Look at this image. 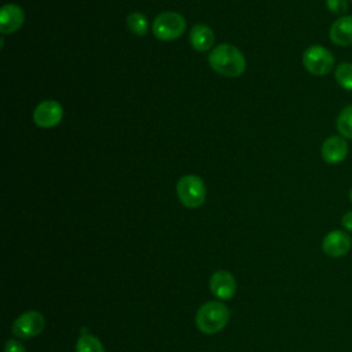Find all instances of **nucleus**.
I'll list each match as a JSON object with an SVG mask.
<instances>
[{
  "instance_id": "nucleus-1",
  "label": "nucleus",
  "mask_w": 352,
  "mask_h": 352,
  "mask_svg": "<svg viewBox=\"0 0 352 352\" xmlns=\"http://www.w3.org/2000/svg\"><path fill=\"white\" fill-rule=\"evenodd\" d=\"M208 60L214 72L226 77H238L246 67L245 56L231 44H220L214 47L210 51Z\"/></svg>"
},
{
  "instance_id": "nucleus-2",
  "label": "nucleus",
  "mask_w": 352,
  "mask_h": 352,
  "mask_svg": "<svg viewBox=\"0 0 352 352\" xmlns=\"http://www.w3.org/2000/svg\"><path fill=\"white\" fill-rule=\"evenodd\" d=\"M230 311L220 301H208L197 311L195 324L204 334H214L228 323Z\"/></svg>"
},
{
  "instance_id": "nucleus-3",
  "label": "nucleus",
  "mask_w": 352,
  "mask_h": 352,
  "mask_svg": "<svg viewBox=\"0 0 352 352\" xmlns=\"http://www.w3.org/2000/svg\"><path fill=\"white\" fill-rule=\"evenodd\" d=\"M176 192L180 202L186 208H198L206 198V187L204 180L197 175H186L176 184Z\"/></svg>"
},
{
  "instance_id": "nucleus-4",
  "label": "nucleus",
  "mask_w": 352,
  "mask_h": 352,
  "mask_svg": "<svg viewBox=\"0 0 352 352\" xmlns=\"http://www.w3.org/2000/svg\"><path fill=\"white\" fill-rule=\"evenodd\" d=\"M186 30V19L179 12H161L153 22V33L158 40L170 41L180 37Z\"/></svg>"
},
{
  "instance_id": "nucleus-5",
  "label": "nucleus",
  "mask_w": 352,
  "mask_h": 352,
  "mask_svg": "<svg viewBox=\"0 0 352 352\" xmlns=\"http://www.w3.org/2000/svg\"><path fill=\"white\" fill-rule=\"evenodd\" d=\"M302 65L314 76H326L334 67V56L323 45H311L302 54Z\"/></svg>"
},
{
  "instance_id": "nucleus-6",
  "label": "nucleus",
  "mask_w": 352,
  "mask_h": 352,
  "mask_svg": "<svg viewBox=\"0 0 352 352\" xmlns=\"http://www.w3.org/2000/svg\"><path fill=\"white\" fill-rule=\"evenodd\" d=\"M44 324L45 319L38 311H28L15 319L11 331L18 338H33L43 331Z\"/></svg>"
},
{
  "instance_id": "nucleus-7",
  "label": "nucleus",
  "mask_w": 352,
  "mask_h": 352,
  "mask_svg": "<svg viewBox=\"0 0 352 352\" xmlns=\"http://www.w3.org/2000/svg\"><path fill=\"white\" fill-rule=\"evenodd\" d=\"M63 109L56 100H43L33 111V121L40 128H52L60 122Z\"/></svg>"
},
{
  "instance_id": "nucleus-8",
  "label": "nucleus",
  "mask_w": 352,
  "mask_h": 352,
  "mask_svg": "<svg viewBox=\"0 0 352 352\" xmlns=\"http://www.w3.org/2000/svg\"><path fill=\"white\" fill-rule=\"evenodd\" d=\"M352 246L349 235L341 230H333L324 235L322 241V250L330 257L345 256Z\"/></svg>"
},
{
  "instance_id": "nucleus-9",
  "label": "nucleus",
  "mask_w": 352,
  "mask_h": 352,
  "mask_svg": "<svg viewBox=\"0 0 352 352\" xmlns=\"http://www.w3.org/2000/svg\"><path fill=\"white\" fill-rule=\"evenodd\" d=\"M209 287L213 296L220 300H230L236 290V283L231 272L226 270L216 271L209 280Z\"/></svg>"
},
{
  "instance_id": "nucleus-10",
  "label": "nucleus",
  "mask_w": 352,
  "mask_h": 352,
  "mask_svg": "<svg viewBox=\"0 0 352 352\" xmlns=\"http://www.w3.org/2000/svg\"><path fill=\"white\" fill-rule=\"evenodd\" d=\"M320 154L327 164H340L348 155V143L342 136H330L322 143Z\"/></svg>"
},
{
  "instance_id": "nucleus-11",
  "label": "nucleus",
  "mask_w": 352,
  "mask_h": 352,
  "mask_svg": "<svg viewBox=\"0 0 352 352\" xmlns=\"http://www.w3.org/2000/svg\"><path fill=\"white\" fill-rule=\"evenodd\" d=\"M329 36L336 45H352V15H344L336 19L330 26Z\"/></svg>"
},
{
  "instance_id": "nucleus-12",
  "label": "nucleus",
  "mask_w": 352,
  "mask_h": 352,
  "mask_svg": "<svg viewBox=\"0 0 352 352\" xmlns=\"http://www.w3.org/2000/svg\"><path fill=\"white\" fill-rule=\"evenodd\" d=\"M23 11L16 4H6L0 11V30L1 33H12L23 23Z\"/></svg>"
},
{
  "instance_id": "nucleus-13",
  "label": "nucleus",
  "mask_w": 352,
  "mask_h": 352,
  "mask_svg": "<svg viewBox=\"0 0 352 352\" xmlns=\"http://www.w3.org/2000/svg\"><path fill=\"white\" fill-rule=\"evenodd\" d=\"M214 41V34L212 32V29L206 25H195L191 30H190V43L192 45L194 50L197 51H206L212 47Z\"/></svg>"
},
{
  "instance_id": "nucleus-14",
  "label": "nucleus",
  "mask_w": 352,
  "mask_h": 352,
  "mask_svg": "<svg viewBox=\"0 0 352 352\" xmlns=\"http://www.w3.org/2000/svg\"><path fill=\"white\" fill-rule=\"evenodd\" d=\"M337 131L342 138L352 139V104L344 107L336 121Z\"/></svg>"
},
{
  "instance_id": "nucleus-15",
  "label": "nucleus",
  "mask_w": 352,
  "mask_h": 352,
  "mask_svg": "<svg viewBox=\"0 0 352 352\" xmlns=\"http://www.w3.org/2000/svg\"><path fill=\"white\" fill-rule=\"evenodd\" d=\"M336 81L341 88L345 91H352V63L351 62H342L337 65L334 70Z\"/></svg>"
},
{
  "instance_id": "nucleus-16",
  "label": "nucleus",
  "mask_w": 352,
  "mask_h": 352,
  "mask_svg": "<svg viewBox=\"0 0 352 352\" xmlns=\"http://www.w3.org/2000/svg\"><path fill=\"white\" fill-rule=\"evenodd\" d=\"M76 352H104V349L98 337L82 334L76 342Z\"/></svg>"
},
{
  "instance_id": "nucleus-17",
  "label": "nucleus",
  "mask_w": 352,
  "mask_h": 352,
  "mask_svg": "<svg viewBox=\"0 0 352 352\" xmlns=\"http://www.w3.org/2000/svg\"><path fill=\"white\" fill-rule=\"evenodd\" d=\"M126 23H128V28L132 33L138 34V36H143L147 33L148 30V22L146 19V16L140 12H132L128 15V19H126Z\"/></svg>"
},
{
  "instance_id": "nucleus-18",
  "label": "nucleus",
  "mask_w": 352,
  "mask_h": 352,
  "mask_svg": "<svg viewBox=\"0 0 352 352\" xmlns=\"http://www.w3.org/2000/svg\"><path fill=\"white\" fill-rule=\"evenodd\" d=\"M326 7L330 12L341 15L346 11L348 3H346V0H326Z\"/></svg>"
},
{
  "instance_id": "nucleus-19",
  "label": "nucleus",
  "mask_w": 352,
  "mask_h": 352,
  "mask_svg": "<svg viewBox=\"0 0 352 352\" xmlns=\"http://www.w3.org/2000/svg\"><path fill=\"white\" fill-rule=\"evenodd\" d=\"M4 352H25V346L22 342L16 340H8L4 346Z\"/></svg>"
},
{
  "instance_id": "nucleus-20",
  "label": "nucleus",
  "mask_w": 352,
  "mask_h": 352,
  "mask_svg": "<svg viewBox=\"0 0 352 352\" xmlns=\"http://www.w3.org/2000/svg\"><path fill=\"white\" fill-rule=\"evenodd\" d=\"M341 223H342V227H344L346 231L352 232V210L346 212V213L342 216Z\"/></svg>"
},
{
  "instance_id": "nucleus-21",
  "label": "nucleus",
  "mask_w": 352,
  "mask_h": 352,
  "mask_svg": "<svg viewBox=\"0 0 352 352\" xmlns=\"http://www.w3.org/2000/svg\"><path fill=\"white\" fill-rule=\"evenodd\" d=\"M349 199H351V202H352V187H351V190H349Z\"/></svg>"
},
{
  "instance_id": "nucleus-22",
  "label": "nucleus",
  "mask_w": 352,
  "mask_h": 352,
  "mask_svg": "<svg viewBox=\"0 0 352 352\" xmlns=\"http://www.w3.org/2000/svg\"><path fill=\"white\" fill-rule=\"evenodd\" d=\"M351 1H352V0H351Z\"/></svg>"
}]
</instances>
